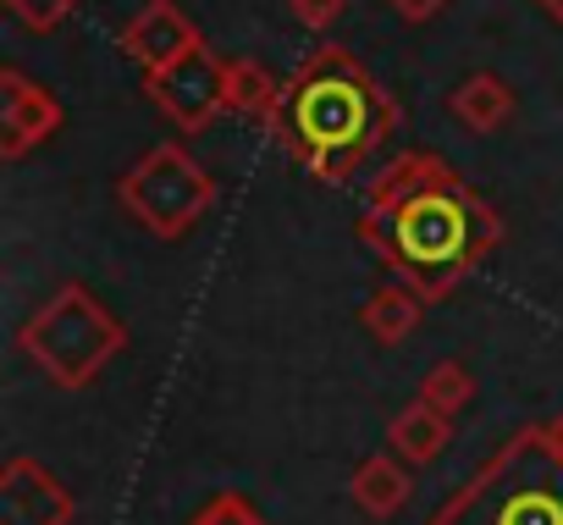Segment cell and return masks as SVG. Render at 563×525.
<instances>
[{
	"label": "cell",
	"mask_w": 563,
	"mask_h": 525,
	"mask_svg": "<svg viewBox=\"0 0 563 525\" xmlns=\"http://www.w3.org/2000/svg\"><path fill=\"white\" fill-rule=\"evenodd\" d=\"M360 243L426 305L459 294L503 243V216L431 150H409L371 177Z\"/></svg>",
	"instance_id": "obj_1"
},
{
	"label": "cell",
	"mask_w": 563,
	"mask_h": 525,
	"mask_svg": "<svg viewBox=\"0 0 563 525\" xmlns=\"http://www.w3.org/2000/svg\"><path fill=\"white\" fill-rule=\"evenodd\" d=\"M398 128H404V106L354 51L316 45L294 67V78L282 84L271 139L316 183H349Z\"/></svg>",
	"instance_id": "obj_2"
},
{
	"label": "cell",
	"mask_w": 563,
	"mask_h": 525,
	"mask_svg": "<svg viewBox=\"0 0 563 525\" xmlns=\"http://www.w3.org/2000/svg\"><path fill=\"white\" fill-rule=\"evenodd\" d=\"M431 525H563V453L541 426L514 431Z\"/></svg>",
	"instance_id": "obj_3"
},
{
	"label": "cell",
	"mask_w": 563,
	"mask_h": 525,
	"mask_svg": "<svg viewBox=\"0 0 563 525\" xmlns=\"http://www.w3.org/2000/svg\"><path fill=\"white\" fill-rule=\"evenodd\" d=\"M18 349L67 393L89 387L122 349H128V327L106 310L100 294H89L84 283H62L23 327H18Z\"/></svg>",
	"instance_id": "obj_4"
},
{
	"label": "cell",
	"mask_w": 563,
	"mask_h": 525,
	"mask_svg": "<svg viewBox=\"0 0 563 525\" xmlns=\"http://www.w3.org/2000/svg\"><path fill=\"white\" fill-rule=\"evenodd\" d=\"M117 205H122L144 232L177 243V238H188V232L210 216V205H216V177H210L177 139H166V144L144 150V155L117 177Z\"/></svg>",
	"instance_id": "obj_5"
},
{
	"label": "cell",
	"mask_w": 563,
	"mask_h": 525,
	"mask_svg": "<svg viewBox=\"0 0 563 525\" xmlns=\"http://www.w3.org/2000/svg\"><path fill=\"white\" fill-rule=\"evenodd\" d=\"M144 95L155 100V111L177 128V133H205L221 111H227V62L199 45L188 51L177 67L166 73H150L144 78Z\"/></svg>",
	"instance_id": "obj_6"
},
{
	"label": "cell",
	"mask_w": 563,
	"mask_h": 525,
	"mask_svg": "<svg viewBox=\"0 0 563 525\" xmlns=\"http://www.w3.org/2000/svg\"><path fill=\"white\" fill-rule=\"evenodd\" d=\"M62 122L67 111L45 84H34L23 67H0V161H23L51 133H62Z\"/></svg>",
	"instance_id": "obj_7"
},
{
	"label": "cell",
	"mask_w": 563,
	"mask_h": 525,
	"mask_svg": "<svg viewBox=\"0 0 563 525\" xmlns=\"http://www.w3.org/2000/svg\"><path fill=\"white\" fill-rule=\"evenodd\" d=\"M73 492L29 453L7 459L0 470V525H73Z\"/></svg>",
	"instance_id": "obj_8"
},
{
	"label": "cell",
	"mask_w": 563,
	"mask_h": 525,
	"mask_svg": "<svg viewBox=\"0 0 563 525\" xmlns=\"http://www.w3.org/2000/svg\"><path fill=\"white\" fill-rule=\"evenodd\" d=\"M199 45H205V34H199V23L177 7V0H150V7L122 29V51H128V62H139L144 78L177 67Z\"/></svg>",
	"instance_id": "obj_9"
},
{
	"label": "cell",
	"mask_w": 563,
	"mask_h": 525,
	"mask_svg": "<svg viewBox=\"0 0 563 525\" xmlns=\"http://www.w3.org/2000/svg\"><path fill=\"white\" fill-rule=\"evenodd\" d=\"M448 111H453V122L470 128V133H503V128L514 122L519 100H514V89H508L497 73H470V78L448 95Z\"/></svg>",
	"instance_id": "obj_10"
},
{
	"label": "cell",
	"mask_w": 563,
	"mask_h": 525,
	"mask_svg": "<svg viewBox=\"0 0 563 525\" xmlns=\"http://www.w3.org/2000/svg\"><path fill=\"white\" fill-rule=\"evenodd\" d=\"M276 106H282V84L271 78V67L254 62V56H232L227 62V117L254 122V128L271 133Z\"/></svg>",
	"instance_id": "obj_11"
},
{
	"label": "cell",
	"mask_w": 563,
	"mask_h": 525,
	"mask_svg": "<svg viewBox=\"0 0 563 525\" xmlns=\"http://www.w3.org/2000/svg\"><path fill=\"white\" fill-rule=\"evenodd\" d=\"M387 442H393L398 459H409V464H431V459L453 442V415H442L437 404L415 398V404H404V409L393 415Z\"/></svg>",
	"instance_id": "obj_12"
},
{
	"label": "cell",
	"mask_w": 563,
	"mask_h": 525,
	"mask_svg": "<svg viewBox=\"0 0 563 525\" xmlns=\"http://www.w3.org/2000/svg\"><path fill=\"white\" fill-rule=\"evenodd\" d=\"M409 459H398V453H371L360 470H354V481H349V497L365 508V514H376V519H387V514H398L404 503H409Z\"/></svg>",
	"instance_id": "obj_13"
},
{
	"label": "cell",
	"mask_w": 563,
	"mask_h": 525,
	"mask_svg": "<svg viewBox=\"0 0 563 525\" xmlns=\"http://www.w3.org/2000/svg\"><path fill=\"white\" fill-rule=\"evenodd\" d=\"M360 321H365V332L376 338V343H404V338H415V327L426 321V299L409 288V283H387V288H376L371 299H365V310H360Z\"/></svg>",
	"instance_id": "obj_14"
},
{
	"label": "cell",
	"mask_w": 563,
	"mask_h": 525,
	"mask_svg": "<svg viewBox=\"0 0 563 525\" xmlns=\"http://www.w3.org/2000/svg\"><path fill=\"white\" fill-rule=\"evenodd\" d=\"M420 398H426V404H437L442 415H459V409H470V398H475V376H470L459 360H442V365H431V371H426Z\"/></svg>",
	"instance_id": "obj_15"
},
{
	"label": "cell",
	"mask_w": 563,
	"mask_h": 525,
	"mask_svg": "<svg viewBox=\"0 0 563 525\" xmlns=\"http://www.w3.org/2000/svg\"><path fill=\"white\" fill-rule=\"evenodd\" d=\"M7 12H12L29 34H56V29L78 12V0H7Z\"/></svg>",
	"instance_id": "obj_16"
},
{
	"label": "cell",
	"mask_w": 563,
	"mask_h": 525,
	"mask_svg": "<svg viewBox=\"0 0 563 525\" xmlns=\"http://www.w3.org/2000/svg\"><path fill=\"white\" fill-rule=\"evenodd\" d=\"M188 525H265V514L249 497H238V492H216Z\"/></svg>",
	"instance_id": "obj_17"
},
{
	"label": "cell",
	"mask_w": 563,
	"mask_h": 525,
	"mask_svg": "<svg viewBox=\"0 0 563 525\" xmlns=\"http://www.w3.org/2000/svg\"><path fill=\"white\" fill-rule=\"evenodd\" d=\"M288 7H294V18L310 34H332L343 23V12H349V0H288Z\"/></svg>",
	"instance_id": "obj_18"
},
{
	"label": "cell",
	"mask_w": 563,
	"mask_h": 525,
	"mask_svg": "<svg viewBox=\"0 0 563 525\" xmlns=\"http://www.w3.org/2000/svg\"><path fill=\"white\" fill-rule=\"evenodd\" d=\"M453 7V0H387V12L398 18V23H431V18H442Z\"/></svg>",
	"instance_id": "obj_19"
},
{
	"label": "cell",
	"mask_w": 563,
	"mask_h": 525,
	"mask_svg": "<svg viewBox=\"0 0 563 525\" xmlns=\"http://www.w3.org/2000/svg\"><path fill=\"white\" fill-rule=\"evenodd\" d=\"M541 431H547V437H552V448L563 453V409H558L552 420H541Z\"/></svg>",
	"instance_id": "obj_20"
},
{
	"label": "cell",
	"mask_w": 563,
	"mask_h": 525,
	"mask_svg": "<svg viewBox=\"0 0 563 525\" xmlns=\"http://www.w3.org/2000/svg\"><path fill=\"white\" fill-rule=\"evenodd\" d=\"M536 7H541V12L552 18V23H563V0H536Z\"/></svg>",
	"instance_id": "obj_21"
}]
</instances>
